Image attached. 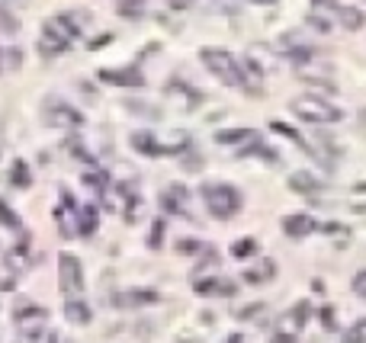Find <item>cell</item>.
<instances>
[{
  "label": "cell",
  "mask_w": 366,
  "mask_h": 343,
  "mask_svg": "<svg viewBox=\"0 0 366 343\" xmlns=\"http://www.w3.org/2000/svg\"><path fill=\"white\" fill-rule=\"evenodd\" d=\"M96 77L110 87H145V74L139 67H100Z\"/></svg>",
  "instance_id": "cell-8"
},
{
  "label": "cell",
  "mask_w": 366,
  "mask_h": 343,
  "mask_svg": "<svg viewBox=\"0 0 366 343\" xmlns=\"http://www.w3.org/2000/svg\"><path fill=\"white\" fill-rule=\"evenodd\" d=\"M84 29V19H77L74 13H61L42 23V52L45 55H61Z\"/></svg>",
  "instance_id": "cell-1"
},
{
  "label": "cell",
  "mask_w": 366,
  "mask_h": 343,
  "mask_svg": "<svg viewBox=\"0 0 366 343\" xmlns=\"http://www.w3.org/2000/svg\"><path fill=\"white\" fill-rule=\"evenodd\" d=\"M58 286L68 295H81L84 292V267L74 253H61L58 257Z\"/></svg>",
  "instance_id": "cell-5"
},
{
  "label": "cell",
  "mask_w": 366,
  "mask_h": 343,
  "mask_svg": "<svg viewBox=\"0 0 366 343\" xmlns=\"http://www.w3.org/2000/svg\"><path fill=\"white\" fill-rule=\"evenodd\" d=\"M158 138V158H174V154H183V151L193 145L190 132H164V135H154Z\"/></svg>",
  "instance_id": "cell-9"
},
{
  "label": "cell",
  "mask_w": 366,
  "mask_h": 343,
  "mask_svg": "<svg viewBox=\"0 0 366 343\" xmlns=\"http://www.w3.org/2000/svg\"><path fill=\"white\" fill-rule=\"evenodd\" d=\"M344 343H366V318H360V321H354V324L347 327Z\"/></svg>",
  "instance_id": "cell-24"
},
{
  "label": "cell",
  "mask_w": 366,
  "mask_h": 343,
  "mask_svg": "<svg viewBox=\"0 0 366 343\" xmlns=\"http://www.w3.org/2000/svg\"><path fill=\"white\" fill-rule=\"evenodd\" d=\"M0 222L7 225V228H19V218L7 209V202H0Z\"/></svg>",
  "instance_id": "cell-32"
},
{
  "label": "cell",
  "mask_w": 366,
  "mask_h": 343,
  "mask_svg": "<svg viewBox=\"0 0 366 343\" xmlns=\"http://www.w3.org/2000/svg\"><path fill=\"white\" fill-rule=\"evenodd\" d=\"M177 251L180 253H187V257H196V253H203V251H209L203 241H193V238H183V241H177Z\"/></svg>",
  "instance_id": "cell-27"
},
{
  "label": "cell",
  "mask_w": 366,
  "mask_h": 343,
  "mask_svg": "<svg viewBox=\"0 0 366 343\" xmlns=\"http://www.w3.org/2000/svg\"><path fill=\"white\" fill-rule=\"evenodd\" d=\"M10 180H13V186H29V183H32L29 167L23 164V160H17V164H13V170H10Z\"/></svg>",
  "instance_id": "cell-25"
},
{
  "label": "cell",
  "mask_w": 366,
  "mask_h": 343,
  "mask_svg": "<svg viewBox=\"0 0 366 343\" xmlns=\"http://www.w3.org/2000/svg\"><path fill=\"white\" fill-rule=\"evenodd\" d=\"M305 318H309V305H296V311H286L280 318V334H296L305 324Z\"/></svg>",
  "instance_id": "cell-19"
},
{
  "label": "cell",
  "mask_w": 366,
  "mask_h": 343,
  "mask_svg": "<svg viewBox=\"0 0 366 343\" xmlns=\"http://www.w3.org/2000/svg\"><path fill=\"white\" fill-rule=\"evenodd\" d=\"M254 251H257V241H254V238H241V241L232 244V257H235V260L254 257Z\"/></svg>",
  "instance_id": "cell-23"
},
{
  "label": "cell",
  "mask_w": 366,
  "mask_h": 343,
  "mask_svg": "<svg viewBox=\"0 0 366 343\" xmlns=\"http://www.w3.org/2000/svg\"><path fill=\"white\" fill-rule=\"evenodd\" d=\"M203 199L218 222H228L241 212V193L232 183H203Z\"/></svg>",
  "instance_id": "cell-3"
},
{
  "label": "cell",
  "mask_w": 366,
  "mask_h": 343,
  "mask_svg": "<svg viewBox=\"0 0 366 343\" xmlns=\"http://www.w3.org/2000/svg\"><path fill=\"white\" fill-rule=\"evenodd\" d=\"M238 74H241V90L244 93H251V96H261L263 93V67L261 61H254L251 55H244L238 58Z\"/></svg>",
  "instance_id": "cell-7"
},
{
  "label": "cell",
  "mask_w": 366,
  "mask_h": 343,
  "mask_svg": "<svg viewBox=\"0 0 366 343\" xmlns=\"http://www.w3.org/2000/svg\"><path fill=\"white\" fill-rule=\"evenodd\" d=\"M154 302H158V292H154V289H129V292L113 295L116 308H141V305H154Z\"/></svg>",
  "instance_id": "cell-13"
},
{
  "label": "cell",
  "mask_w": 366,
  "mask_h": 343,
  "mask_svg": "<svg viewBox=\"0 0 366 343\" xmlns=\"http://www.w3.org/2000/svg\"><path fill=\"white\" fill-rule=\"evenodd\" d=\"M216 141L218 145H254V141H261V135L254 129H222V132H216Z\"/></svg>",
  "instance_id": "cell-15"
},
{
  "label": "cell",
  "mask_w": 366,
  "mask_h": 343,
  "mask_svg": "<svg viewBox=\"0 0 366 343\" xmlns=\"http://www.w3.org/2000/svg\"><path fill=\"white\" fill-rule=\"evenodd\" d=\"M55 343H61V340H55Z\"/></svg>",
  "instance_id": "cell-38"
},
{
  "label": "cell",
  "mask_w": 366,
  "mask_h": 343,
  "mask_svg": "<svg viewBox=\"0 0 366 343\" xmlns=\"http://www.w3.org/2000/svg\"><path fill=\"white\" fill-rule=\"evenodd\" d=\"M270 129L276 132V135H283V138H289L292 145H299V148L305 151V154H312V158H315V148H309V141L302 138V135H299L296 129H292V125H286V122H280V119H273V122H270Z\"/></svg>",
  "instance_id": "cell-20"
},
{
  "label": "cell",
  "mask_w": 366,
  "mask_h": 343,
  "mask_svg": "<svg viewBox=\"0 0 366 343\" xmlns=\"http://www.w3.org/2000/svg\"><path fill=\"white\" fill-rule=\"evenodd\" d=\"M132 148L139 151V154H145V158H158V138H154V132H148V129L132 132Z\"/></svg>",
  "instance_id": "cell-16"
},
{
  "label": "cell",
  "mask_w": 366,
  "mask_h": 343,
  "mask_svg": "<svg viewBox=\"0 0 366 343\" xmlns=\"http://www.w3.org/2000/svg\"><path fill=\"white\" fill-rule=\"evenodd\" d=\"M321 225L312 218V215L299 212V215H286L283 218V231H286V238H309V234H315Z\"/></svg>",
  "instance_id": "cell-11"
},
{
  "label": "cell",
  "mask_w": 366,
  "mask_h": 343,
  "mask_svg": "<svg viewBox=\"0 0 366 343\" xmlns=\"http://www.w3.org/2000/svg\"><path fill=\"white\" fill-rule=\"evenodd\" d=\"M273 273H276V263H273V260H261V267H254L244 273V282H247V286H261V282L273 279Z\"/></svg>",
  "instance_id": "cell-21"
},
{
  "label": "cell",
  "mask_w": 366,
  "mask_h": 343,
  "mask_svg": "<svg viewBox=\"0 0 366 343\" xmlns=\"http://www.w3.org/2000/svg\"><path fill=\"white\" fill-rule=\"evenodd\" d=\"M247 3H276V0H247Z\"/></svg>",
  "instance_id": "cell-36"
},
{
  "label": "cell",
  "mask_w": 366,
  "mask_h": 343,
  "mask_svg": "<svg viewBox=\"0 0 366 343\" xmlns=\"http://www.w3.org/2000/svg\"><path fill=\"white\" fill-rule=\"evenodd\" d=\"M187 202H190V189L183 183H170L167 189L161 193V209H167V212H174V215H187L190 212Z\"/></svg>",
  "instance_id": "cell-10"
},
{
  "label": "cell",
  "mask_w": 366,
  "mask_h": 343,
  "mask_svg": "<svg viewBox=\"0 0 366 343\" xmlns=\"http://www.w3.org/2000/svg\"><path fill=\"white\" fill-rule=\"evenodd\" d=\"M42 116H45V122L55 125V129H81V125H84V116L61 100H48L45 106H42Z\"/></svg>",
  "instance_id": "cell-6"
},
{
  "label": "cell",
  "mask_w": 366,
  "mask_h": 343,
  "mask_svg": "<svg viewBox=\"0 0 366 343\" xmlns=\"http://www.w3.org/2000/svg\"><path fill=\"white\" fill-rule=\"evenodd\" d=\"M145 7H148V0H125V3L119 7V13L122 17H141Z\"/></svg>",
  "instance_id": "cell-29"
},
{
  "label": "cell",
  "mask_w": 366,
  "mask_h": 343,
  "mask_svg": "<svg viewBox=\"0 0 366 343\" xmlns=\"http://www.w3.org/2000/svg\"><path fill=\"white\" fill-rule=\"evenodd\" d=\"M257 311H261V305H251V308H238V311H235V318H254V315H257Z\"/></svg>",
  "instance_id": "cell-34"
},
{
  "label": "cell",
  "mask_w": 366,
  "mask_h": 343,
  "mask_svg": "<svg viewBox=\"0 0 366 343\" xmlns=\"http://www.w3.org/2000/svg\"><path fill=\"white\" fill-rule=\"evenodd\" d=\"M65 318L71 324H90V308H87L84 298L71 295V302H65Z\"/></svg>",
  "instance_id": "cell-18"
},
{
  "label": "cell",
  "mask_w": 366,
  "mask_h": 343,
  "mask_svg": "<svg viewBox=\"0 0 366 343\" xmlns=\"http://www.w3.org/2000/svg\"><path fill=\"white\" fill-rule=\"evenodd\" d=\"M193 289H196L199 295H232V292H235V286H232V282H222L218 276L196 279V282H193Z\"/></svg>",
  "instance_id": "cell-17"
},
{
  "label": "cell",
  "mask_w": 366,
  "mask_h": 343,
  "mask_svg": "<svg viewBox=\"0 0 366 343\" xmlns=\"http://www.w3.org/2000/svg\"><path fill=\"white\" fill-rule=\"evenodd\" d=\"M84 183L96 186V189H103V186H106V174H103V170H90V174H84Z\"/></svg>",
  "instance_id": "cell-31"
},
{
  "label": "cell",
  "mask_w": 366,
  "mask_h": 343,
  "mask_svg": "<svg viewBox=\"0 0 366 343\" xmlns=\"http://www.w3.org/2000/svg\"><path fill=\"white\" fill-rule=\"evenodd\" d=\"M161 241H164V218H158V222H151V234H148V247H154L158 251Z\"/></svg>",
  "instance_id": "cell-30"
},
{
  "label": "cell",
  "mask_w": 366,
  "mask_h": 343,
  "mask_svg": "<svg viewBox=\"0 0 366 343\" xmlns=\"http://www.w3.org/2000/svg\"><path fill=\"white\" fill-rule=\"evenodd\" d=\"M270 343H296V337H292V334H276Z\"/></svg>",
  "instance_id": "cell-35"
},
{
  "label": "cell",
  "mask_w": 366,
  "mask_h": 343,
  "mask_svg": "<svg viewBox=\"0 0 366 343\" xmlns=\"http://www.w3.org/2000/svg\"><path fill=\"white\" fill-rule=\"evenodd\" d=\"M354 292H357L360 298H366V269H360L357 276H354Z\"/></svg>",
  "instance_id": "cell-33"
},
{
  "label": "cell",
  "mask_w": 366,
  "mask_h": 343,
  "mask_svg": "<svg viewBox=\"0 0 366 343\" xmlns=\"http://www.w3.org/2000/svg\"><path fill=\"white\" fill-rule=\"evenodd\" d=\"M0 71H3V61H0Z\"/></svg>",
  "instance_id": "cell-37"
},
{
  "label": "cell",
  "mask_w": 366,
  "mask_h": 343,
  "mask_svg": "<svg viewBox=\"0 0 366 343\" xmlns=\"http://www.w3.org/2000/svg\"><path fill=\"white\" fill-rule=\"evenodd\" d=\"M289 112L302 122H312V125H334V122L344 119V112L318 93H305V96L289 100Z\"/></svg>",
  "instance_id": "cell-2"
},
{
  "label": "cell",
  "mask_w": 366,
  "mask_h": 343,
  "mask_svg": "<svg viewBox=\"0 0 366 343\" xmlns=\"http://www.w3.org/2000/svg\"><path fill=\"white\" fill-rule=\"evenodd\" d=\"M286 186H289L292 193H299V196H318L321 189H325V183L318 180V174H309V170H296V174L286 180Z\"/></svg>",
  "instance_id": "cell-12"
},
{
  "label": "cell",
  "mask_w": 366,
  "mask_h": 343,
  "mask_svg": "<svg viewBox=\"0 0 366 343\" xmlns=\"http://www.w3.org/2000/svg\"><path fill=\"white\" fill-rule=\"evenodd\" d=\"M94 228H96V209H81V234H94Z\"/></svg>",
  "instance_id": "cell-28"
},
{
  "label": "cell",
  "mask_w": 366,
  "mask_h": 343,
  "mask_svg": "<svg viewBox=\"0 0 366 343\" xmlns=\"http://www.w3.org/2000/svg\"><path fill=\"white\" fill-rule=\"evenodd\" d=\"M350 209L354 212H366V183H357L350 189Z\"/></svg>",
  "instance_id": "cell-26"
},
{
  "label": "cell",
  "mask_w": 366,
  "mask_h": 343,
  "mask_svg": "<svg viewBox=\"0 0 366 343\" xmlns=\"http://www.w3.org/2000/svg\"><path fill=\"white\" fill-rule=\"evenodd\" d=\"M3 263H7L10 276H23L29 267H32V253H29L26 244H17L13 251H7V257H3Z\"/></svg>",
  "instance_id": "cell-14"
},
{
  "label": "cell",
  "mask_w": 366,
  "mask_h": 343,
  "mask_svg": "<svg viewBox=\"0 0 366 343\" xmlns=\"http://www.w3.org/2000/svg\"><path fill=\"white\" fill-rule=\"evenodd\" d=\"M199 61L216 74V81H222L225 87H238L241 84V74H238V58L225 48H203L199 52Z\"/></svg>",
  "instance_id": "cell-4"
},
{
  "label": "cell",
  "mask_w": 366,
  "mask_h": 343,
  "mask_svg": "<svg viewBox=\"0 0 366 343\" xmlns=\"http://www.w3.org/2000/svg\"><path fill=\"white\" fill-rule=\"evenodd\" d=\"M334 17L340 19V26L344 29H350V32H357V29H363V13H360L357 7H338V13Z\"/></svg>",
  "instance_id": "cell-22"
}]
</instances>
